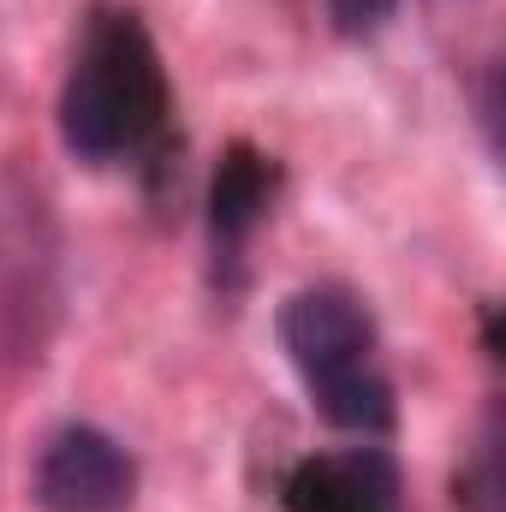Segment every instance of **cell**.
<instances>
[{
	"label": "cell",
	"instance_id": "6da1fadb",
	"mask_svg": "<svg viewBox=\"0 0 506 512\" xmlns=\"http://www.w3.org/2000/svg\"><path fill=\"white\" fill-rule=\"evenodd\" d=\"M167 114V78L155 60V42L131 12H102L84 36V54L72 60V78L60 90V137L78 161H126L137 155Z\"/></svg>",
	"mask_w": 506,
	"mask_h": 512
},
{
	"label": "cell",
	"instance_id": "7a4b0ae2",
	"mask_svg": "<svg viewBox=\"0 0 506 512\" xmlns=\"http://www.w3.org/2000/svg\"><path fill=\"white\" fill-rule=\"evenodd\" d=\"M280 346L334 429H393V382L376 370V322L346 286H304L280 304Z\"/></svg>",
	"mask_w": 506,
	"mask_h": 512
},
{
	"label": "cell",
	"instance_id": "3957f363",
	"mask_svg": "<svg viewBox=\"0 0 506 512\" xmlns=\"http://www.w3.org/2000/svg\"><path fill=\"white\" fill-rule=\"evenodd\" d=\"M131 495H137V459L108 429L66 423L36 447L30 501L42 512H126Z\"/></svg>",
	"mask_w": 506,
	"mask_h": 512
},
{
	"label": "cell",
	"instance_id": "277c9868",
	"mask_svg": "<svg viewBox=\"0 0 506 512\" xmlns=\"http://www.w3.org/2000/svg\"><path fill=\"white\" fill-rule=\"evenodd\" d=\"M286 512H405V483L381 447L316 453L292 465Z\"/></svg>",
	"mask_w": 506,
	"mask_h": 512
},
{
	"label": "cell",
	"instance_id": "5b68a950",
	"mask_svg": "<svg viewBox=\"0 0 506 512\" xmlns=\"http://www.w3.org/2000/svg\"><path fill=\"white\" fill-rule=\"evenodd\" d=\"M268 209V161L256 149H233L215 173V191H209V221L221 239H245Z\"/></svg>",
	"mask_w": 506,
	"mask_h": 512
},
{
	"label": "cell",
	"instance_id": "8992f818",
	"mask_svg": "<svg viewBox=\"0 0 506 512\" xmlns=\"http://www.w3.org/2000/svg\"><path fill=\"white\" fill-rule=\"evenodd\" d=\"M393 12H399V0H328V18L340 36H376Z\"/></svg>",
	"mask_w": 506,
	"mask_h": 512
}]
</instances>
